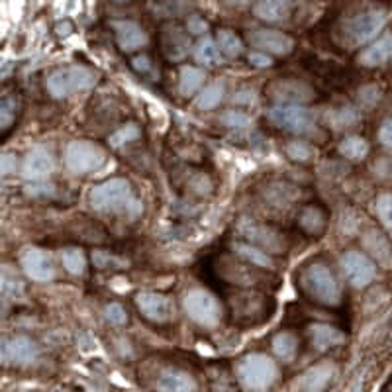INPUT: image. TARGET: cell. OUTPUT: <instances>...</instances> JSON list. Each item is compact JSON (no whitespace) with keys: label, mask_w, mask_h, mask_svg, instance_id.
Wrapping results in <instances>:
<instances>
[{"label":"cell","mask_w":392,"mask_h":392,"mask_svg":"<svg viewBox=\"0 0 392 392\" xmlns=\"http://www.w3.org/2000/svg\"><path fill=\"white\" fill-rule=\"evenodd\" d=\"M392 59V32L388 34L381 35L379 40H375L373 44L365 47L361 55H359V63L363 67H369V69H375V67H381L386 61Z\"/></svg>","instance_id":"obj_22"},{"label":"cell","mask_w":392,"mask_h":392,"mask_svg":"<svg viewBox=\"0 0 392 392\" xmlns=\"http://www.w3.org/2000/svg\"><path fill=\"white\" fill-rule=\"evenodd\" d=\"M271 348H273V353H275L280 361H292V359L297 357L298 341L290 331H280V333H277V335L273 338Z\"/></svg>","instance_id":"obj_30"},{"label":"cell","mask_w":392,"mask_h":392,"mask_svg":"<svg viewBox=\"0 0 392 392\" xmlns=\"http://www.w3.org/2000/svg\"><path fill=\"white\" fill-rule=\"evenodd\" d=\"M114 2H128V0H114Z\"/></svg>","instance_id":"obj_50"},{"label":"cell","mask_w":392,"mask_h":392,"mask_svg":"<svg viewBox=\"0 0 392 392\" xmlns=\"http://www.w3.org/2000/svg\"><path fill=\"white\" fill-rule=\"evenodd\" d=\"M247 61L251 63L253 67H257V69H269L271 65H273V59H271V55L263 52H251L247 55Z\"/></svg>","instance_id":"obj_46"},{"label":"cell","mask_w":392,"mask_h":392,"mask_svg":"<svg viewBox=\"0 0 392 392\" xmlns=\"http://www.w3.org/2000/svg\"><path fill=\"white\" fill-rule=\"evenodd\" d=\"M285 151H287V155L290 157L292 161H297V163H308V161H312L314 159V148L308 143V141H302V140L288 141Z\"/></svg>","instance_id":"obj_37"},{"label":"cell","mask_w":392,"mask_h":392,"mask_svg":"<svg viewBox=\"0 0 392 392\" xmlns=\"http://www.w3.org/2000/svg\"><path fill=\"white\" fill-rule=\"evenodd\" d=\"M363 247H365L367 255L376 261L384 269L392 267V245L388 242V237L379 232V230H369L363 235Z\"/></svg>","instance_id":"obj_21"},{"label":"cell","mask_w":392,"mask_h":392,"mask_svg":"<svg viewBox=\"0 0 392 392\" xmlns=\"http://www.w3.org/2000/svg\"><path fill=\"white\" fill-rule=\"evenodd\" d=\"M20 267L28 279L34 280V283H49L57 275L52 255L44 249H37V247H28L22 251Z\"/></svg>","instance_id":"obj_12"},{"label":"cell","mask_w":392,"mask_h":392,"mask_svg":"<svg viewBox=\"0 0 392 392\" xmlns=\"http://www.w3.org/2000/svg\"><path fill=\"white\" fill-rule=\"evenodd\" d=\"M220 124H224L230 130H242V128H247L251 124V120L242 110H227V112L220 116Z\"/></svg>","instance_id":"obj_39"},{"label":"cell","mask_w":392,"mask_h":392,"mask_svg":"<svg viewBox=\"0 0 392 392\" xmlns=\"http://www.w3.org/2000/svg\"><path fill=\"white\" fill-rule=\"evenodd\" d=\"M308 333H310V343L318 351H328L345 343V333L330 323H312L308 328Z\"/></svg>","instance_id":"obj_23"},{"label":"cell","mask_w":392,"mask_h":392,"mask_svg":"<svg viewBox=\"0 0 392 392\" xmlns=\"http://www.w3.org/2000/svg\"><path fill=\"white\" fill-rule=\"evenodd\" d=\"M224 95H226V85H224L222 81H214V83L206 85V87L198 93L194 105H196L198 110H214V108L222 102Z\"/></svg>","instance_id":"obj_29"},{"label":"cell","mask_w":392,"mask_h":392,"mask_svg":"<svg viewBox=\"0 0 392 392\" xmlns=\"http://www.w3.org/2000/svg\"><path fill=\"white\" fill-rule=\"evenodd\" d=\"M369 141L365 140V138H361V136H349V138H345V140L341 141L340 148H338V151H340L341 157H345L348 161H363L367 155H369Z\"/></svg>","instance_id":"obj_31"},{"label":"cell","mask_w":392,"mask_h":392,"mask_svg":"<svg viewBox=\"0 0 392 392\" xmlns=\"http://www.w3.org/2000/svg\"><path fill=\"white\" fill-rule=\"evenodd\" d=\"M88 202L98 212H110V214L126 212L130 216H136L141 212V204L133 194L130 181L122 177L108 179L105 183L93 186L88 191Z\"/></svg>","instance_id":"obj_1"},{"label":"cell","mask_w":392,"mask_h":392,"mask_svg":"<svg viewBox=\"0 0 392 392\" xmlns=\"http://www.w3.org/2000/svg\"><path fill=\"white\" fill-rule=\"evenodd\" d=\"M106 320L114 326H126L128 323V312H126V308L122 304H118V302H110V304L106 306Z\"/></svg>","instance_id":"obj_42"},{"label":"cell","mask_w":392,"mask_h":392,"mask_svg":"<svg viewBox=\"0 0 392 392\" xmlns=\"http://www.w3.org/2000/svg\"><path fill=\"white\" fill-rule=\"evenodd\" d=\"M186 32L191 35H204L208 32V22L202 16H189L186 20Z\"/></svg>","instance_id":"obj_44"},{"label":"cell","mask_w":392,"mask_h":392,"mask_svg":"<svg viewBox=\"0 0 392 392\" xmlns=\"http://www.w3.org/2000/svg\"><path fill=\"white\" fill-rule=\"evenodd\" d=\"M206 81V73L201 67H192V65H183L179 69V90L183 96H192L201 93L202 85Z\"/></svg>","instance_id":"obj_27"},{"label":"cell","mask_w":392,"mask_h":392,"mask_svg":"<svg viewBox=\"0 0 392 392\" xmlns=\"http://www.w3.org/2000/svg\"><path fill=\"white\" fill-rule=\"evenodd\" d=\"M10 290H12V298H16L18 295H22V290H24V288H22V283H20L18 279L10 280L8 273L4 271V275H2V295H4V297H8Z\"/></svg>","instance_id":"obj_45"},{"label":"cell","mask_w":392,"mask_h":392,"mask_svg":"<svg viewBox=\"0 0 392 392\" xmlns=\"http://www.w3.org/2000/svg\"><path fill=\"white\" fill-rule=\"evenodd\" d=\"M161 49L169 61H183L191 52V37L183 28L169 26L161 34Z\"/></svg>","instance_id":"obj_20"},{"label":"cell","mask_w":392,"mask_h":392,"mask_svg":"<svg viewBox=\"0 0 392 392\" xmlns=\"http://www.w3.org/2000/svg\"><path fill=\"white\" fill-rule=\"evenodd\" d=\"M267 118L273 126L292 133H312L316 130V118L304 106L275 105L269 108Z\"/></svg>","instance_id":"obj_7"},{"label":"cell","mask_w":392,"mask_h":392,"mask_svg":"<svg viewBox=\"0 0 392 392\" xmlns=\"http://www.w3.org/2000/svg\"><path fill=\"white\" fill-rule=\"evenodd\" d=\"M110 26H112L114 34H116L118 47L122 52H138L140 47L148 45V34L143 32V28L138 22H131V20H114Z\"/></svg>","instance_id":"obj_18"},{"label":"cell","mask_w":392,"mask_h":392,"mask_svg":"<svg viewBox=\"0 0 392 392\" xmlns=\"http://www.w3.org/2000/svg\"><path fill=\"white\" fill-rule=\"evenodd\" d=\"M232 249L242 261L255 265L259 269H273V259H271L269 251L261 249L259 245H253L249 242H235Z\"/></svg>","instance_id":"obj_25"},{"label":"cell","mask_w":392,"mask_h":392,"mask_svg":"<svg viewBox=\"0 0 392 392\" xmlns=\"http://www.w3.org/2000/svg\"><path fill=\"white\" fill-rule=\"evenodd\" d=\"M65 167L75 174L96 173L106 163V151L98 143L88 140H75L67 143L65 153Z\"/></svg>","instance_id":"obj_6"},{"label":"cell","mask_w":392,"mask_h":392,"mask_svg":"<svg viewBox=\"0 0 392 392\" xmlns=\"http://www.w3.org/2000/svg\"><path fill=\"white\" fill-rule=\"evenodd\" d=\"M93 265L96 269H112V267H122L124 261H120L116 255L105 251H95L93 253Z\"/></svg>","instance_id":"obj_43"},{"label":"cell","mask_w":392,"mask_h":392,"mask_svg":"<svg viewBox=\"0 0 392 392\" xmlns=\"http://www.w3.org/2000/svg\"><path fill=\"white\" fill-rule=\"evenodd\" d=\"M277 2H283V0H277Z\"/></svg>","instance_id":"obj_51"},{"label":"cell","mask_w":392,"mask_h":392,"mask_svg":"<svg viewBox=\"0 0 392 392\" xmlns=\"http://www.w3.org/2000/svg\"><path fill=\"white\" fill-rule=\"evenodd\" d=\"M184 314L191 318L196 326L204 330H212L220 323L222 318V308H220L218 298L206 288H192L183 298Z\"/></svg>","instance_id":"obj_5"},{"label":"cell","mask_w":392,"mask_h":392,"mask_svg":"<svg viewBox=\"0 0 392 392\" xmlns=\"http://www.w3.org/2000/svg\"><path fill=\"white\" fill-rule=\"evenodd\" d=\"M96 75L83 65H71L52 71L45 78V88L53 98H67L75 93H83L95 87Z\"/></svg>","instance_id":"obj_4"},{"label":"cell","mask_w":392,"mask_h":392,"mask_svg":"<svg viewBox=\"0 0 392 392\" xmlns=\"http://www.w3.org/2000/svg\"><path fill=\"white\" fill-rule=\"evenodd\" d=\"M312 88L302 81H275L269 87V96L277 105H297L302 106L312 98Z\"/></svg>","instance_id":"obj_17"},{"label":"cell","mask_w":392,"mask_h":392,"mask_svg":"<svg viewBox=\"0 0 392 392\" xmlns=\"http://www.w3.org/2000/svg\"><path fill=\"white\" fill-rule=\"evenodd\" d=\"M267 306H269L267 297L261 292H255V290H244L232 298V314H234L235 320L244 323L267 320V314H269Z\"/></svg>","instance_id":"obj_10"},{"label":"cell","mask_w":392,"mask_h":392,"mask_svg":"<svg viewBox=\"0 0 392 392\" xmlns=\"http://www.w3.org/2000/svg\"><path fill=\"white\" fill-rule=\"evenodd\" d=\"M237 232L244 235L245 242H249V244L253 245H259L265 251L280 253L285 251V247H287L285 235L271 226L247 222V224H239V226H237Z\"/></svg>","instance_id":"obj_13"},{"label":"cell","mask_w":392,"mask_h":392,"mask_svg":"<svg viewBox=\"0 0 392 392\" xmlns=\"http://www.w3.org/2000/svg\"><path fill=\"white\" fill-rule=\"evenodd\" d=\"M40 355V348L28 335H12L2 343V363L4 365H32Z\"/></svg>","instance_id":"obj_14"},{"label":"cell","mask_w":392,"mask_h":392,"mask_svg":"<svg viewBox=\"0 0 392 392\" xmlns=\"http://www.w3.org/2000/svg\"><path fill=\"white\" fill-rule=\"evenodd\" d=\"M157 392H196V381L179 369H165L157 376Z\"/></svg>","instance_id":"obj_24"},{"label":"cell","mask_w":392,"mask_h":392,"mask_svg":"<svg viewBox=\"0 0 392 392\" xmlns=\"http://www.w3.org/2000/svg\"><path fill=\"white\" fill-rule=\"evenodd\" d=\"M379 140L383 145H386L388 149H392V122L383 124V128L379 130Z\"/></svg>","instance_id":"obj_48"},{"label":"cell","mask_w":392,"mask_h":392,"mask_svg":"<svg viewBox=\"0 0 392 392\" xmlns=\"http://www.w3.org/2000/svg\"><path fill=\"white\" fill-rule=\"evenodd\" d=\"M298 226L308 235H322L326 230V214L318 206H306L298 214Z\"/></svg>","instance_id":"obj_28"},{"label":"cell","mask_w":392,"mask_h":392,"mask_svg":"<svg viewBox=\"0 0 392 392\" xmlns=\"http://www.w3.org/2000/svg\"><path fill=\"white\" fill-rule=\"evenodd\" d=\"M249 42L259 52L267 53V55L269 53L271 55H279V57H285L295 49V40L285 32H279V30H265V28L255 30L249 35Z\"/></svg>","instance_id":"obj_16"},{"label":"cell","mask_w":392,"mask_h":392,"mask_svg":"<svg viewBox=\"0 0 392 392\" xmlns=\"http://www.w3.org/2000/svg\"><path fill=\"white\" fill-rule=\"evenodd\" d=\"M253 14L263 22L275 24V22H280L287 18L288 10L283 2H277V0H261L253 6Z\"/></svg>","instance_id":"obj_33"},{"label":"cell","mask_w":392,"mask_h":392,"mask_svg":"<svg viewBox=\"0 0 392 392\" xmlns=\"http://www.w3.org/2000/svg\"><path fill=\"white\" fill-rule=\"evenodd\" d=\"M300 288L306 292V297L316 300L318 304L335 306L341 304V287L333 271L326 263L314 261L306 265L300 273Z\"/></svg>","instance_id":"obj_2"},{"label":"cell","mask_w":392,"mask_h":392,"mask_svg":"<svg viewBox=\"0 0 392 392\" xmlns=\"http://www.w3.org/2000/svg\"><path fill=\"white\" fill-rule=\"evenodd\" d=\"M140 136H141V131H140V126L138 124H133V122H130V124H126V126H122L120 130H116L108 138V143L112 145V148H124V145H128V143H131V141H136V140H140Z\"/></svg>","instance_id":"obj_36"},{"label":"cell","mask_w":392,"mask_h":392,"mask_svg":"<svg viewBox=\"0 0 392 392\" xmlns=\"http://www.w3.org/2000/svg\"><path fill=\"white\" fill-rule=\"evenodd\" d=\"M55 171V157L45 145H34L24 157L22 174L30 183H40Z\"/></svg>","instance_id":"obj_15"},{"label":"cell","mask_w":392,"mask_h":392,"mask_svg":"<svg viewBox=\"0 0 392 392\" xmlns=\"http://www.w3.org/2000/svg\"><path fill=\"white\" fill-rule=\"evenodd\" d=\"M375 212L379 222L386 230V234L392 237V192H383L376 196Z\"/></svg>","instance_id":"obj_35"},{"label":"cell","mask_w":392,"mask_h":392,"mask_svg":"<svg viewBox=\"0 0 392 392\" xmlns=\"http://www.w3.org/2000/svg\"><path fill=\"white\" fill-rule=\"evenodd\" d=\"M0 167H2V174H4V177L14 173V171H16V155H14V153H2Z\"/></svg>","instance_id":"obj_47"},{"label":"cell","mask_w":392,"mask_h":392,"mask_svg":"<svg viewBox=\"0 0 392 392\" xmlns=\"http://www.w3.org/2000/svg\"><path fill=\"white\" fill-rule=\"evenodd\" d=\"M136 306L141 312V316L153 323H169L174 320V302L167 295L161 292H138L136 295Z\"/></svg>","instance_id":"obj_11"},{"label":"cell","mask_w":392,"mask_h":392,"mask_svg":"<svg viewBox=\"0 0 392 392\" xmlns=\"http://www.w3.org/2000/svg\"><path fill=\"white\" fill-rule=\"evenodd\" d=\"M216 44H218L220 52L224 53L230 59H235L244 53V42L242 37L235 34L234 30H227V28H222L216 32Z\"/></svg>","instance_id":"obj_32"},{"label":"cell","mask_w":392,"mask_h":392,"mask_svg":"<svg viewBox=\"0 0 392 392\" xmlns=\"http://www.w3.org/2000/svg\"><path fill=\"white\" fill-rule=\"evenodd\" d=\"M61 265L69 275L81 277L87 271V255L78 247H67L61 251Z\"/></svg>","instance_id":"obj_34"},{"label":"cell","mask_w":392,"mask_h":392,"mask_svg":"<svg viewBox=\"0 0 392 392\" xmlns=\"http://www.w3.org/2000/svg\"><path fill=\"white\" fill-rule=\"evenodd\" d=\"M341 269L353 288H365L376 279L375 261L357 249H349L341 255Z\"/></svg>","instance_id":"obj_9"},{"label":"cell","mask_w":392,"mask_h":392,"mask_svg":"<svg viewBox=\"0 0 392 392\" xmlns=\"http://www.w3.org/2000/svg\"><path fill=\"white\" fill-rule=\"evenodd\" d=\"M131 67L136 73H140L143 77H149V78H157L159 77V73H157L155 65L151 61V57L145 55V53H140V55H136L133 59H131Z\"/></svg>","instance_id":"obj_40"},{"label":"cell","mask_w":392,"mask_h":392,"mask_svg":"<svg viewBox=\"0 0 392 392\" xmlns=\"http://www.w3.org/2000/svg\"><path fill=\"white\" fill-rule=\"evenodd\" d=\"M253 98H255L253 90H237L234 95V102L235 105H251Z\"/></svg>","instance_id":"obj_49"},{"label":"cell","mask_w":392,"mask_h":392,"mask_svg":"<svg viewBox=\"0 0 392 392\" xmlns=\"http://www.w3.org/2000/svg\"><path fill=\"white\" fill-rule=\"evenodd\" d=\"M330 120L335 128H341V126L348 128V126H353V124L359 122V114L353 108H341V110L330 112Z\"/></svg>","instance_id":"obj_41"},{"label":"cell","mask_w":392,"mask_h":392,"mask_svg":"<svg viewBox=\"0 0 392 392\" xmlns=\"http://www.w3.org/2000/svg\"><path fill=\"white\" fill-rule=\"evenodd\" d=\"M16 98L10 95L2 96V102H0V126H2V131L10 130V126L16 120Z\"/></svg>","instance_id":"obj_38"},{"label":"cell","mask_w":392,"mask_h":392,"mask_svg":"<svg viewBox=\"0 0 392 392\" xmlns=\"http://www.w3.org/2000/svg\"><path fill=\"white\" fill-rule=\"evenodd\" d=\"M192 55H194V61L202 67L214 69V67L222 65V52H220L218 44L212 37L198 40V44L192 47Z\"/></svg>","instance_id":"obj_26"},{"label":"cell","mask_w":392,"mask_h":392,"mask_svg":"<svg viewBox=\"0 0 392 392\" xmlns=\"http://www.w3.org/2000/svg\"><path fill=\"white\" fill-rule=\"evenodd\" d=\"M335 376V365L331 361H322L310 367L298 379V392H323Z\"/></svg>","instance_id":"obj_19"},{"label":"cell","mask_w":392,"mask_h":392,"mask_svg":"<svg viewBox=\"0 0 392 392\" xmlns=\"http://www.w3.org/2000/svg\"><path fill=\"white\" fill-rule=\"evenodd\" d=\"M237 379L245 391L263 392L269 388L271 384L277 381L279 369L275 365V361L265 355V353H249L245 355L237 367H235Z\"/></svg>","instance_id":"obj_3"},{"label":"cell","mask_w":392,"mask_h":392,"mask_svg":"<svg viewBox=\"0 0 392 392\" xmlns=\"http://www.w3.org/2000/svg\"><path fill=\"white\" fill-rule=\"evenodd\" d=\"M386 24V12L383 10H367L357 16L348 20V24L343 28L345 37L351 45H363L371 42Z\"/></svg>","instance_id":"obj_8"}]
</instances>
